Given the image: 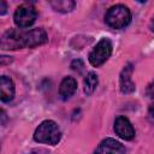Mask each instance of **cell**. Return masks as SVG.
I'll return each instance as SVG.
<instances>
[{"label":"cell","instance_id":"obj_1","mask_svg":"<svg viewBox=\"0 0 154 154\" xmlns=\"http://www.w3.org/2000/svg\"><path fill=\"white\" fill-rule=\"evenodd\" d=\"M47 34L42 28H35L31 30H17L11 29L6 31L1 37L2 49H19V48H34L47 42Z\"/></svg>","mask_w":154,"mask_h":154},{"label":"cell","instance_id":"obj_2","mask_svg":"<svg viewBox=\"0 0 154 154\" xmlns=\"http://www.w3.org/2000/svg\"><path fill=\"white\" fill-rule=\"evenodd\" d=\"M61 138V131L55 122L43 120L34 132V140L38 143H46L51 146L58 144Z\"/></svg>","mask_w":154,"mask_h":154},{"label":"cell","instance_id":"obj_3","mask_svg":"<svg viewBox=\"0 0 154 154\" xmlns=\"http://www.w3.org/2000/svg\"><path fill=\"white\" fill-rule=\"evenodd\" d=\"M130 20H131V12L125 5L122 4L109 7L105 16L106 24L112 29H122L130 23Z\"/></svg>","mask_w":154,"mask_h":154},{"label":"cell","instance_id":"obj_4","mask_svg":"<svg viewBox=\"0 0 154 154\" xmlns=\"http://www.w3.org/2000/svg\"><path fill=\"white\" fill-rule=\"evenodd\" d=\"M112 54V42L106 38L102 37L96 46L93 48V51L89 53V63L97 67L100 65H102Z\"/></svg>","mask_w":154,"mask_h":154},{"label":"cell","instance_id":"obj_5","mask_svg":"<svg viewBox=\"0 0 154 154\" xmlns=\"http://www.w3.org/2000/svg\"><path fill=\"white\" fill-rule=\"evenodd\" d=\"M36 10L32 5L30 4H23L17 7L13 14V20L14 24L19 28H28L34 24L36 19Z\"/></svg>","mask_w":154,"mask_h":154},{"label":"cell","instance_id":"obj_6","mask_svg":"<svg viewBox=\"0 0 154 154\" xmlns=\"http://www.w3.org/2000/svg\"><path fill=\"white\" fill-rule=\"evenodd\" d=\"M114 131L120 138H123L125 141H130L135 137V130H134L130 120L124 116H119L116 118Z\"/></svg>","mask_w":154,"mask_h":154},{"label":"cell","instance_id":"obj_7","mask_svg":"<svg viewBox=\"0 0 154 154\" xmlns=\"http://www.w3.org/2000/svg\"><path fill=\"white\" fill-rule=\"evenodd\" d=\"M125 153H126L125 147L120 142L113 138L103 140L94 152V154H125Z\"/></svg>","mask_w":154,"mask_h":154},{"label":"cell","instance_id":"obj_8","mask_svg":"<svg viewBox=\"0 0 154 154\" xmlns=\"http://www.w3.org/2000/svg\"><path fill=\"white\" fill-rule=\"evenodd\" d=\"M131 73H132V65L131 64H126L124 66V69L122 70L120 77H119L120 90L124 94H130V93L135 91V89H136L135 83L131 79Z\"/></svg>","mask_w":154,"mask_h":154},{"label":"cell","instance_id":"obj_9","mask_svg":"<svg viewBox=\"0 0 154 154\" xmlns=\"http://www.w3.org/2000/svg\"><path fill=\"white\" fill-rule=\"evenodd\" d=\"M14 96V84L12 79L7 76H1L0 78V99L2 102H8Z\"/></svg>","mask_w":154,"mask_h":154},{"label":"cell","instance_id":"obj_10","mask_svg":"<svg viewBox=\"0 0 154 154\" xmlns=\"http://www.w3.org/2000/svg\"><path fill=\"white\" fill-rule=\"evenodd\" d=\"M77 89V82L73 77H65L59 87V95L61 96L63 100L70 99Z\"/></svg>","mask_w":154,"mask_h":154},{"label":"cell","instance_id":"obj_11","mask_svg":"<svg viewBox=\"0 0 154 154\" xmlns=\"http://www.w3.org/2000/svg\"><path fill=\"white\" fill-rule=\"evenodd\" d=\"M49 4L55 11L64 12V13L72 11L76 6V2L72 0H54V1H51Z\"/></svg>","mask_w":154,"mask_h":154},{"label":"cell","instance_id":"obj_12","mask_svg":"<svg viewBox=\"0 0 154 154\" xmlns=\"http://www.w3.org/2000/svg\"><path fill=\"white\" fill-rule=\"evenodd\" d=\"M97 84H99L97 75L95 72H89L84 78V93L87 95H91L95 91Z\"/></svg>","mask_w":154,"mask_h":154},{"label":"cell","instance_id":"obj_13","mask_svg":"<svg viewBox=\"0 0 154 154\" xmlns=\"http://www.w3.org/2000/svg\"><path fill=\"white\" fill-rule=\"evenodd\" d=\"M83 67H84L83 61H82V60H79V59H76V60H73V61L71 63V69H72L73 71L82 72V71H83Z\"/></svg>","mask_w":154,"mask_h":154},{"label":"cell","instance_id":"obj_14","mask_svg":"<svg viewBox=\"0 0 154 154\" xmlns=\"http://www.w3.org/2000/svg\"><path fill=\"white\" fill-rule=\"evenodd\" d=\"M146 94H147L148 97H154V82L148 84V87L146 89Z\"/></svg>","mask_w":154,"mask_h":154},{"label":"cell","instance_id":"obj_15","mask_svg":"<svg viewBox=\"0 0 154 154\" xmlns=\"http://www.w3.org/2000/svg\"><path fill=\"white\" fill-rule=\"evenodd\" d=\"M148 119L152 124H154V103H152L149 106V109H148Z\"/></svg>","mask_w":154,"mask_h":154},{"label":"cell","instance_id":"obj_16","mask_svg":"<svg viewBox=\"0 0 154 154\" xmlns=\"http://www.w3.org/2000/svg\"><path fill=\"white\" fill-rule=\"evenodd\" d=\"M6 10H7L6 2H5V1H1V2H0V14H5V13H6Z\"/></svg>","mask_w":154,"mask_h":154},{"label":"cell","instance_id":"obj_17","mask_svg":"<svg viewBox=\"0 0 154 154\" xmlns=\"http://www.w3.org/2000/svg\"><path fill=\"white\" fill-rule=\"evenodd\" d=\"M149 28H150V30L154 32V18L152 19V22H150V25H149Z\"/></svg>","mask_w":154,"mask_h":154}]
</instances>
